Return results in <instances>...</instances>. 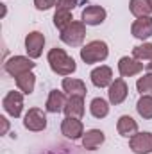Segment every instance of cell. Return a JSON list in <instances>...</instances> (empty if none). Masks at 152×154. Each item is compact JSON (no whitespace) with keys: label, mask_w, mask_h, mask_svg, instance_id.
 <instances>
[{"label":"cell","mask_w":152,"mask_h":154,"mask_svg":"<svg viewBox=\"0 0 152 154\" xmlns=\"http://www.w3.org/2000/svg\"><path fill=\"white\" fill-rule=\"evenodd\" d=\"M108 56H109V47H108V43L102 41V39H93V41L86 43V45L81 48V59H82L86 65L100 63V61H104Z\"/></svg>","instance_id":"obj_2"},{"label":"cell","mask_w":152,"mask_h":154,"mask_svg":"<svg viewBox=\"0 0 152 154\" xmlns=\"http://www.w3.org/2000/svg\"><path fill=\"white\" fill-rule=\"evenodd\" d=\"M61 41L65 45H70V47H79L84 38H86V23L84 22H72L65 31H61L59 34Z\"/></svg>","instance_id":"obj_4"},{"label":"cell","mask_w":152,"mask_h":154,"mask_svg":"<svg viewBox=\"0 0 152 154\" xmlns=\"http://www.w3.org/2000/svg\"><path fill=\"white\" fill-rule=\"evenodd\" d=\"M72 22H74V18H72V11L56 9V13H54V25L59 29V32H61V31H65Z\"/></svg>","instance_id":"obj_24"},{"label":"cell","mask_w":152,"mask_h":154,"mask_svg":"<svg viewBox=\"0 0 152 154\" xmlns=\"http://www.w3.org/2000/svg\"><path fill=\"white\" fill-rule=\"evenodd\" d=\"M0 124H2V131H0V134H5L7 129H9V120H7L5 116H0Z\"/></svg>","instance_id":"obj_29"},{"label":"cell","mask_w":152,"mask_h":154,"mask_svg":"<svg viewBox=\"0 0 152 154\" xmlns=\"http://www.w3.org/2000/svg\"><path fill=\"white\" fill-rule=\"evenodd\" d=\"M57 4V0H34V5L38 11H48Z\"/></svg>","instance_id":"obj_27"},{"label":"cell","mask_w":152,"mask_h":154,"mask_svg":"<svg viewBox=\"0 0 152 154\" xmlns=\"http://www.w3.org/2000/svg\"><path fill=\"white\" fill-rule=\"evenodd\" d=\"M79 2L81 0H57L56 7L57 9H65V11H72L75 5H79Z\"/></svg>","instance_id":"obj_28"},{"label":"cell","mask_w":152,"mask_h":154,"mask_svg":"<svg viewBox=\"0 0 152 154\" xmlns=\"http://www.w3.org/2000/svg\"><path fill=\"white\" fill-rule=\"evenodd\" d=\"M129 11L136 18H143V16H150L152 7L149 4V0H131L129 2Z\"/></svg>","instance_id":"obj_22"},{"label":"cell","mask_w":152,"mask_h":154,"mask_svg":"<svg viewBox=\"0 0 152 154\" xmlns=\"http://www.w3.org/2000/svg\"><path fill=\"white\" fill-rule=\"evenodd\" d=\"M149 4H150V7H152V0H149Z\"/></svg>","instance_id":"obj_31"},{"label":"cell","mask_w":152,"mask_h":154,"mask_svg":"<svg viewBox=\"0 0 152 154\" xmlns=\"http://www.w3.org/2000/svg\"><path fill=\"white\" fill-rule=\"evenodd\" d=\"M136 90L141 95H152V72L143 74V75L136 81Z\"/></svg>","instance_id":"obj_26"},{"label":"cell","mask_w":152,"mask_h":154,"mask_svg":"<svg viewBox=\"0 0 152 154\" xmlns=\"http://www.w3.org/2000/svg\"><path fill=\"white\" fill-rule=\"evenodd\" d=\"M129 149L134 154H150L152 152V133H149V131L136 133L132 138H129Z\"/></svg>","instance_id":"obj_7"},{"label":"cell","mask_w":152,"mask_h":154,"mask_svg":"<svg viewBox=\"0 0 152 154\" xmlns=\"http://www.w3.org/2000/svg\"><path fill=\"white\" fill-rule=\"evenodd\" d=\"M61 86H63V91H66L68 95H81V97H86V93H88L86 82H84L82 79H77V77H65Z\"/></svg>","instance_id":"obj_18"},{"label":"cell","mask_w":152,"mask_h":154,"mask_svg":"<svg viewBox=\"0 0 152 154\" xmlns=\"http://www.w3.org/2000/svg\"><path fill=\"white\" fill-rule=\"evenodd\" d=\"M136 111L141 118L152 120V95H141L140 97V100L136 102Z\"/></svg>","instance_id":"obj_23"},{"label":"cell","mask_w":152,"mask_h":154,"mask_svg":"<svg viewBox=\"0 0 152 154\" xmlns=\"http://www.w3.org/2000/svg\"><path fill=\"white\" fill-rule=\"evenodd\" d=\"M61 133L68 138V140H79L84 136V125L81 122V118L75 116H66L61 124Z\"/></svg>","instance_id":"obj_9"},{"label":"cell","mask_w":152,"mask_h":154,"mask_svg":"<svg viewBox=\"0 0 152 154\" xmlns=\"http://www.w3.org/2000/svg\"><path fill=\"white\" fill-rule=\"evenodd\" d=\"M104 142H106V134H104V131H100V129H90V131H86L84 136H82V147L88 149V151H95V149L100 147Z\"/></svg>","instance_id":"obj_17"},{"label":"cell","mask_w":152,"mask_h":154,"mask_svg":"<svg viewBox=\"0 0 152 154\" xmlns=\"http://www.w3.org/2000/svg\"><path fill=\"white\" fill-rule=\"evenodd\" d=\"M65 113H66V116L81 118V116L84 115V97H81V95H70L68 100H66V106H65Z\"/></svg>","instance_id":"obj_19"},{"label":"cell","mask_w":152,"mask_h":154,"mask_svg":"<svg viewBox=\"0 0 152 154\" xmlns=\"http://www.w3.org/2000/svg\"><path fill=\"white\" fill-rule=\"evenodd\" d=\"M90 77H91L93 86H97V88H108L113 82V70L109 66H106V65H100L95 70H91Z\"/></svg>","instance_id":"obj_14"},{"label":"cell","mask_w":152,"mask_h":154,"mask_svg":"<svg viewBox=\"0 0 152 154\" xmlns=\"http://www.w3.org/2000/svg\"><path fill=\"white\" fill-rule=\"evenodd\" d=\"M127 95H129V86L123 81V77L114 79L113 82H111V86H109V91H108L109 102L114 104V106H118V104H122L127 99Z\"/></svg>","instance_id":"obj_11"},{"label":"cell","mask_w":152,"mask_h":154,"mask_svg":"<svg viewBox=\"0 0 152 154\" xmlns=\"http://www.w3.org/2000/svg\"><path fill=\"white\" fill-rule=\"evenodd\" d=\"M141 70H143V63L138 61L136 57L123 56V57H120V61H118V72H120V75L122 77L138 75Z\"/></svg>","instance_id":"obj_13"},{"label":"cell","mask_w":152,"mask_h":154,"mask_svg":"<svg viewBox=\"0 0 152 154\" xmlns=\"http://www.w3.org/2000/svg\"><path fill=\"white\" fill-rule=\"evenodd\" d=\"M66 100H68V99L65 97L63 91H59V90H52V91L48 93L47 102H45V109H47L48 113H61V111H65Z\"/></svg>","instance_id":"obj_15"},{"label":"cell","mask_w":152,"mask_h":154,"mask_svg":"<svg viewBox=\"0 0 152 154\" xmlns=\"http://www.w3.org/2000/svg\"><path fill=\"white\" fill-rule=\"evenodd\" d=\"M132 57H136L138 61H150L152 59V43H141L138 47L132 48Z\"/></svg>","instance_id":"obj_25"},{"label":"cell","mask_w":152,"mask_h":154,"mask_svg":"<svg viewBox=\"0 0 152 154\" xmlns=\"http://www.w3.org/2000/svg\"><path fill=\"white\" fill-rule=\"evenodd\" d=\"M2 106L5 109L7 115H11L13 118H18L23 111V93L22 91H7L4 100H2Z\"/></svg>","instance_id":"obj_5"},{"label":"cell","mask_w":152,"mask_h":154,"mask_svg":"<svg viewBox=\"0 0 152 154\" xmlns=\"http://www.w3.org/2000/svg\"><path fill=\"white\" fill-rule=\"evenodd\" d=\"M106 16H108V11L102 5H88L82 9L81 22H84L86 25H100V23H104Z\"/></svg>","instance_id":"obj_10"},{"label":"cell","mask_w":152,"mask_h":154,"mask_svg":"<svg viewBox=\"0 0 152 154\" xmlns=\"http://www.w3.org/2000/svg\"><path fill=\"white\" fill-rule=\"evenodd\" d=\"M23 125H25V129H29L32 133L43 131L47 127V115H45V111L39 109V108H31L25 113V116H23Z\"/></svg>","instance_id":"obj_6"},{"label":"cell","mask_w":152,"mask_h":154,"mask_svg":"<svg viewBox=\"0 0 152 154\" xmlns=\"http://www.w3.org/2000/svg\"><path fill=\"white\" fill-rule=\"evenodd\" d=\"M43 47H45V36L39 31H32L25 36V50L29 54L31 59H38L43 54Z\"/></svg>","instance_id":"obj_8"},{"label":"cell","mask_w":152,"mask_h":154,"mask_svg":"<svg viewBox=\"0 0 152 154\" xmlns=\"http://www.w3.org/2000/svg\"><path fill=\"white\" fill-rule=\"evenodd\" d=\"M34 68H36V63L31 57H25V56H13L4 63V70L14 79L27 74V72H32Z\"/></svg>","instance_id":"obj_3"},{"label":"cell","mask_w":152,"mask_h":154,"mask_svg":"<svg viewBox=\"0 0 152 154\" xmlns=\"http://www.w3.org/2000/svg\"><path fill=\"white\" fill-rule=\"evenodd\" d=\"M90 113L95 118H106V116L109 115V104H108V100H104L102 97H95L90 102Z\"/></svg>","instance_id":"obj_21"},{"label":"cell","mask_w":152,"mask_h":154,"mask_svg":"<svg viewBox=\"0 0 152 154\" xmlns=\"http://www.w3.org/2000/svg\"><path fill=\"white\" fill-rule=\"evenodd\" d=\"M145 66H147L149 70H152V59H150V61H149V63H145Z\"/></svg>","instance_id":"obj_30"},{"label":"cell","mask_w":152,"mask_h":154,"mask_svg":"<svg viewBox=\"0 0 152 154\" xmlns=\"http://www.w3.org/2000/svg\"><path fill=\"white\" fill-rule=\"evenodd\" d=\"M131 34L134 38L141 39H149L152 36V16H143V18H136L131 25Z\"/></svg>","instance_id":"obj_12"},{"label":"cell","mask_w":152,"mask_h":154,"mask_svg":"<svg viewBox=\"0 0 152 154\" xmlns=\"http://www.w3.org/2000/svg\"><path fill=\"white\" fill-rule=\"evenodd\" d=\"M47 61L50 65V70L57 75H72L74 72L77 70V65H75V59L72 56H68L63 48H50L48 54H47Z\"/></svg>","instance_id":"obj_1"},{"label":"cell","mask_w":152,"mask_h":154,"mask_svg":"<svg viewBox=\"0 0 152 154\" xmlns=\"http://www.w3.org/2000/svg\"><path fill=\"white\" fill-rule=\"evenodd\" d=\"M116 131L123 138H132L138 133V122L129 115H122L116 122Z\"/></svg>","instance_id":"obj_16"},{"label":"cell","mask_w":152,"mask_h":154,"mask_svg":"<svg viewBox=\"0 0 152 154\" xmlns=\"http://www.w3.org/2000/svg\"><path fill=\"white\" fill-rule=\"evenodd\" d=\"M14 81H16L18 90H20L23 95H31V93L34 91V86H36V75H34L32 72H27V74H23V75L16 77Z\"/></svg>","instance_id":"obj_20"}]
</instances>
